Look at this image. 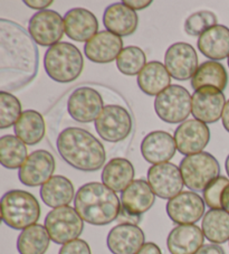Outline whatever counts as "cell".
I'll return each instance as SVG.
<instances>
[{
    "instance_id": "12",
    "label": "cell",
    "mask_w": 229,
    "mask_h": 254,
    "mask_svg": "<svg viewBox=\"0 0 229 254\" xmlns=\"http://www.w3.org/2000/svg\"><path fill=\"white\" fill-rule=\"evenodd\" d=\"M147 176L150 187L161 199L173 198L182 191L184 186L180 168L171 163L151 166Z\"/></svg>"
},
{
    "instance_id": "47",
    "label": "cell",
    "mask_w": 229,
    "mask_h": 254,
    "mask_svg": "<svg viewBox=\"0 0 229 254\" xmlns=\"http://www.w3.org/2000/svg\"><path fill=\"white\" fill-rule=\"evenodd\" d=\"M228 67H229V58H228Z\"/></svg>"
},
{
    "instance_id": "37",
    "label": "cell",
    "mask_w": 229,
    "mask_h": 254,
    "mask_svg": "<svg viewBox=\"0 0 229 254\" xmlns=\"http://www.w3.org/2000/svg\"><path fill=\"white\" fill-rule=\"evenodd\" d=\"M228 185L229 179L224 176H219L211 182L202 191V198L206 206L210 209H222V195Z\"/></svg>"
},
{
    "instance_id": "1",
    "label": "cell",
    "mask_w": 229,
    "mask_h": 254,
    "mask_svg": "<svg viewBox=\"0 0 229 254\" xmlns=\"http://www.w3.org/2000/svg\"><path fill=\"white\" fill-rule=\"evenodd\" d=\"M36 43L24 27L0 19V87L15 92L28 85L38 72Z\"/></svg>"
},
{
    "instance_id": "46",
    "label": "cell",
    "mask_w": 229,
    "mask_h": 254,
    "mask_svg": "<svg viewBox=\"0 0 229 254\" xmlns=\"http://www.w3.org/2000/svg\"><path fill=\"white\" fill-rule=\"evenodd\" d=\"M225 168H226V173H227L228 177H229V155L227 156L226 161H225Z\"/></svg>"
},
{
    "instance_id": "44",
    "label": "cell",
    "mask_w": 229,
    "mask_h": 254,
    "mask_svg": "<svg viewBox=\"0 0 229 254\" xmlns=\"http://www.w3.org/2000/svg\"><path fill=\"white\" fill-rule=\"evenodd\" d=\"M222 121H223V126H224L225 130H226L227 132H229V100L227 101L226 106H225Z\"/></svg>"
},
{
    "instance_id": "45",
    "label": "cell",
    "mask_w": 229,
    "mask_h": 254,
    "mask_svg": "<svg viewBox=\"0 0 229 254\" xmlns=\"http://www.w3.org/2000/svg\"><path fill=\"white\" fill-rule=\"evenodd\" d=\"M222 207L225 211L229 213V185L225 188L222 195Z\"/></svg>"
},
{
    "instance_id": "3",
    "label": "cell",
    "mask_w": 229,
    "mask_h": 254,
    "mask_svg": "<svg viewBox=\"0 0 229 254\" xmlns=\"http://www.w3.org/2000/svg\"><path fill=\"white\" fill-rule=\"evenodd\" d=\"M74 208L91 225L104 226L117 220L121 199L103 183H87L75 195Z\"/></svg>"
},
{
    "instance_id": "41",
    "label": "cell",
    "mask_w": 229,
    "mask_h": 254,
    "mask_svg": "<svg viewBox=\"0 0 229 254\" xmlns=\"http://www.w3.org/2000/svg\"><path fill=\"white\" fill-rule=\"evenodd\" d=\"M24 3L27 7L32 8V9H37L39 11H42L46 10V8L50 7L53 1L52 0H41V1H38V0H25Z\"/></svg>"
},
{
    "instance_id": "28",
    "label": "cell",
    "mask_w": 229,
    "mask_h": 254,
    "mask_svg": "<svg viewBox=\"0 0 229 254\" xmlns=\"http://www.w3.org/2000/svg\"><path fill=\"white\" fill-rule=\"evenodd\" d=\"M135 169L130 160L125 158H113L104 166L102 183L115 192H122L133 182Z\"/></svg>"
},
{
    "instance_id": "39",
    "label": "cell",
    "mask_w": 229,
    "mask_h": 254,
    "mask_svg": "<svg viewBox=\"0 0 229 254\" xmlns=\"http://www.w3.org/2000/svg\"><path fill=\"white\" fill-rule=\"evenodd\" d=\"M116 221L120 222V224L138 225L141 222V216H136V215H133V214H130L121 206V211H120V214H118V217Z\"/></svg>"
},
{
    "instance_id": "17",
    "label": "cell",
    "mask_w": 229,
    "mask_h": 254,
    "mask_svg": "<svg viewBox=\"0 0 229 254\" xmlns=\"http://www.w3.org/2000/svg\"><path fill=\"white\" fill-rule=\"evenodd\" d=\"M226 98L223 91L213 86H204L192 94V116L204 124H215L223 117Z\"/></svg>"
},
{
    "instance_id": "6",
    "label": "cell",
    "mask_w": 229,
    "mask_h": 254,
    "mask_svg": "<svg viewBox=\"0 0 229 254\" xmlns=\"http://www.w3.org/2000/svg\"><path fill=\"white\" fill-rule=\"evenodd\" d=\"M179 168L184 186L195 192L204 191L205 188L219 177L220 174L218 160L209 152L205 151L184 157Z\"/></svg>"
},
{
    "instance_id": "38",
    "label": "cell",
    "mask_w": 229,
    "mask_h": 254,
    "mask_svg": "<svg viewBox=\"0 0 229 254\" xmlns=\"http://www.w3.org/2000/svg\"><path fill=\"white\" fill-rule=\"evenodd\" d=\"M58 254H92V251L86 241L77 239L61 245Z\"/></svg>"
},
{
    "instance_id": "43",
    "label": "cell",
    "mask_w": 229,
    "mask_h": 254,
    "mask_svg": "<svg viewBox=\"0 0 229 254\" xmlns=\"http://www.w3.org/2000/svg\"><path fill=\"white\" fill-rule=\"evenodd\" d=\"M136 254H162L160 248L156 243L148 242L145 243L140 251Z\"/></svg>"
},
{
    "instance_id": "16",
    "label": "cell",
    "mask_w": 229,
    "mask_h": 254,
    "mask_svg": "<svg viewBox=\"0 0 229 254\" xmlns=\"http://www.w3.org/2000/svg\"><path fill=\"white\" fill-rule=\"evenodd\" d=\"M56 163L50 151L39 149L32 152L18 172L20 183L28 187L43 186L53 177Z\"/></svg>"
},
{
    "instance_id": "26",
    "label": "cell",
    "mask_w": 229,
    "mask_h": 254,
    "mask_svg": "<svg viewBox=\"0 0 229 254\" xmlns=\"http://www.w3.org/2000/svg\"><path fill=\"white\" fill-rule=\"evenodd\" d=\"M39 194L45 205L53 209L68 206L76 195L73 183L61 175L53 176L50 181L44 184L39 190Z\"/></svg>"
},
{
    "instance_id": "36",
    "label": "cell",
    "mask_w": 229,
    "mask_h": 254,
    "mask_svg": "<svg viewBox=\"0 0 229 254\" xmlns=\"http://www.w3.org/2000/svg\"><path fill=\"white\" fill-rule=\"evenodd\" d=\"M217 25V16L213 11L200 10L193 12L186 19L184 32L190 36H201L206 30Z\"/></svg>"
},
{
    "instance_id": "2",
    "label": "cell",
    "mask_w": 229,
    "mask_h": 254,
    "mask_svg": "<svg viewBox=\"0 0 229 254\" xmlns=\"http://www.w3.org/2000/svg\"><path fill=\"white\" fill-rule=\"evenodd\" d=\"M56 147L66 163L81 172L92 173L101 169L107 160L104 146L85 129L69 127L59 133Z\"/></svg>"
},
{
    "instance_id": "18",
    "label": "cell",
    "mask_w": 229,
    "mask_h": 254,
    "mask_svg": "<svg viewBox=\"0 0 229 254\" xmlns=\"http://www.w3.org/2000/svg\"><path fill=\"white\" fill-rule=\"evenodd\" d=\"M177 151L174 138L169 132L156 130L148 133L141 142V154L149 164L159 165L168 163Z\"/></svg>"
},
{
    "instance_id": "20",
    "label": "cell",
    "mask_w": 229,
    "mask_h": 254,
    "mask_svg": "<svg viewBox=\"0 0 229 254\" xmlns=\"http://www.w3.org/2000/svg\"><path fill=\"white\" fill-rule=\"evenodd\" d=\"M145 244V234L138 225L118 224L109 232L107 245L112 254H136Z\"/></svg>"
},
{
    "instance_id": "24",
    "label": "cell",
    "mask_w": 229,
    "mask_h": 254,
    "mask_svg": "<svg viewBox=\"0 0 229 254\" xmlns=\"http://www.w3.org/2000/svg\"><path fill=\"white\" fill-rule=\"evenodd\" d=\"M103 24L107 30L117 36H130L138 28L139 17L123 2H116L105 8Z\"/></svg>"
},
{
    "instance_id": "32",
    "label": "cell",
    "mask_w": 229,
    "mask_h": 254,
    "mask_svg": "<svg viewBox=\"0 0 229 254\" xmlns=\"http://www.w3.org/2000/svg\"><path fill=\"white\" fill-rule=\"evenodd\" d=\"M51 241L45 226L34 224L21 231L17 239V250L19 254H45Z\"/></svg>"
},
{
    "instance_id": "14",
    "label": "cell",
    "mask_w": 229,
    "mask_h": 254,
    "mask_svg": "<svg viewBox=\"0 0 229 254\" xmlns=\"http://www.w3.org/2000/svg\"><path fill=\"white\" fill-rule=\"evenodd\" d=\"M165 66L175 80L187 81L192 78L199 67L197 52L190 44L174 43L166 52Z\"/></svg>"
},
{
    "instance_id": "35",
    "label": "cell",
    "mask_w": 229,
    "mask_h": 254,
    "mask_svg": "<svg viewBox=\"0 0 229 254\" xmlns=\"http://www.w3.org/2000/svg\"><path fill=\"white\" fill-rule=\"evenodd\" d=\"M21 113L20 101L9 92H0V129L15 126Z\"/></svg>"
},
{
    "instance_id": "23",
    "label": "cell",
    "mask_w": 229,
    "mask_h": 254,
    "mask_svg": "<svg viewBox=\"0 0 229 254\" xmlns=\"http://www.w3.org/2000/svg\"><path fill=\"white\" fill-rule=\"evenodd\" d=\"M205 235L195 224L178 225L170 231L167 248L171 254H195L204 245Z\"/></svg>"
},
{
    "instance_id": "27",
    "label": "cell",
    "mask_w": 229,
    "mask_h": 254,
    "mask_svg": "<svg viewBox=\"0 0 229 254\" xmlns=\"http://www.w3.org/2000/svg\"><path fill=\"white\" fill-rule=\"evenodd\" d=\"M136 81L144 94L157 96L171 85V75L165 64L158 61H151L140 72Z\"/></svg>"
},
{
    "instance_id": "11",
    "label": "cell",
    "mask_w": 229,
    "mask_h": 254,
    "mask_svg": "<svg viewBox=\"0 0 229 254\" xmlns=\"http://www.w3.org/2000/svg\"><path fill=\"white\" fill-rule=\"evenodd\" d=\"M103 109L102 96L90 86H81L74 90L67 101L69 116L80 124L95 122Z\"/></svg>"
},
{
    "instance_id": "31",
    "label": "cell",
    "mask_w": 229,
    "mask_h": 254,
    "mask_svg": "<svg viewBox=\"0 0 229 254\" xmlns=\"http://www.w3.org/2000/svg\"><path fill=\"white\" fill-rule=\"evenodd\" d=\"M201 230L205 238L214 244L229 241V213L225 209H209L202 217Z\"/></svg>"
},
{
    "instance_id": "10",
    "label": "cell",
    "mask_w": 229,
    "mask_h": 254,
    "mask_svg": "<svg viewBox=\"0 0 229 254\" xmlns=\"http://www.w3.org/2000/svg\"><path fill=\"white\" fill-rule=\"evenodd\" d=\"M28 33L38 45L54 46L64 36L65 23L63 17L57 11L50 9L38 11L29 20Z\"/></svg>"
},
{
    "instance_id": "29",
    "label": "cell",
    "mask_w": 229,
    "mask_h": 254,
    "mask_svg": "<svg viewBox=\"0 0 229 254\" xmlns=\"http://www.w3.org/2000/svg\"><path fill=\"white\" fill-rule=\"evenodd\" d=\"M16 137L28 146L41 142L46 133V125L43 116L36 110H26L21 113L14 126Z\"/></svg>"
},
{
    "instance_id": "19",
    "label": "cell",
    "mask_w": 229,
    "mask_h": 254,
    "mask_svg": "<svg viewBox=\"0 0 229 254\" xmlns=\"http://www.w3.org/2000/svg\"><path fill=\"white\" fill-rule=\"evenodd\" d=\"M123 50L120 36L109 30H102L85 43L84 53L91 62L98 64L111 63L118 58Z\"/></svg>"
},
{
    "instance_id": "9",
    "label": "cell",
    "mask_w": 229,
    "mask_h": 254,
    "mask_svg": "<svg viewBox=\"0 0 229 254\" xmlns=\"http://www.w3.org/2000/svg\"><path fill=\"white\" fill-rule=\"evenodd\" d=\"M95 129L101 139L108 142H120L125 140L132 131V118L125 108L117 104L104 107L98 119Z\"/></svg>"
},
{
    "instance_id": "13",
    "label": "cell",
    "mask_w": 229,
    "mask_h": 254,
    "mask_svg": "<svg viewBox=\"0 0 229 254\" xmlns=\"http://www.w3.org/2000/svg\"><path fill=\"white\" fill-rule=\"evenodd\" d=\"M206 204L195 191H181L167 203V214L178 225L195 224L205 215Z\"/></svg>"
},
{
    "instance_id": "30",
    "label": "cell",
    "mask_w": 229,
    "mask_h": 254,
    "mask_svg": "<svg viewBox=\"0 0 229 254\" xmlns=\"http://www.w3.org/2000/svg\"><path fill=\"white\" fill-rule=\"evenodd\" d=\"M228 74L223 64L215 61L202 63L191 78V87L195 91L204 86H213L220 91L226 89Z\"/></svg>"
},
{
    "instance_id": "5",
    "label": "cell",
    "mask_w": 229,
    "mask_h": 254,
    "mask_svg": "<svg viewBox=\"0 0 229 254\" xmlns=\"http://www.w3.org/2000/svg\"><path fill=\"white\" fill-rule=\"evenodd\" d=\"M41 217V205L29 191L12 190L1 198V220L12 230H25Z\"/></svg>"
},
{
    "instance_id": "8",
    "label": "cell",
    "mask_w": 229,
    "mask_h": 254,
    "mask_svg": "<svg viewBox=\"0 0 229 254\" xmlns=\"http://www.w3.org/2000/svg\"><path fill=\"white\" fill-rule=\"evenodd\" d=\"M53 242L64 245L77 240L84 230V221L76 209L63 206L52 209L45 217V225Z\"/></svg>"
},
{
    "instance_id": "21",
    "label": "cell",
    "mask_w": 229,
    "mask_h": 254,
    "mask_svg": "<svg viewBox=\"0 0 229 254\" xmlns=\"http://www.w3.org/2000/svg\"><path fill=\"white\" fill-rule=\"evenodd\" d=\"M65 34L74 42L87 43L98 34L99 21L93 12L85 8H73L64 16Z\"/></svg>"
},
{
    "instance_id": "40",
    "label": "cell",
    "mask_w": 229,
    "mask_h": 254,
    "mask_svg": "<svg viewBox=\"0 0 229 254\" xmlns=\"http://www.w3.org/2000/svg\"><path fill=\"white\" fill-rule=\"evenodd\" d=\"M195 254H226L225 250L218 244H204Z\"/></svg>"
},
{
    "instance_id": "42",
    "label": "cell",
    "mask_w": 229,
    "mask_h": 254,
    "mask_svg": "<svg viewBox=\"0 0 229 254\" xmlns=\"http://www.w3.org/2000/svg\"><path fill=\"white\" fill-rule=\"evenodd\" d=\"M123 3L129 8H131V9L136 11V10H142L144 8L149 7L152 3V1L151 0H139V1L138 0H125V1H123Z\"/></svg>"
},
{
    "instance_id": "15",
    "label": "cell",
    "mask_w": 229,
    "mask_h": 254,
    "mask_svg": "<svg viewBox=\"0 0 229 254\" xmlns=\"http://www.w3.org/2000/svg\"><path fill=\"white\" fill-rule=\"evenodd\" d=\"M173 138L177 150L187 157L202 152L209 143L210 130L204 122L188 119L177 127Z\"/></svg>"
},
{
    "instance_id": "33",
    "label": "cell",
    "mask_w": 229,
    "mask_h": 254,
    "mask_svg": "<svg viewBox=\"0 0 229 254\" xmlns=\"http://www.w3.org/2000/svg\"><path fill=\"white\" fill-rule=\"evenodd\" d=\"M28 158V149L16 135L6 134L0 138V163L7 169H18Z\"/></svg>"
},
{
    "instance_id": "7",
    "label": "cell",
    "mask_w": 229,
    "mask_h": 254,
    "mask_svg": "<svg viewBox=\"0 0 229 254\" xmlns=\"http://www.w3.org/2000/svg\"><path fill=\"white\" fill-rule=\"evenodd\" d=\"M155 110L166 124H182L192 111V95L186 87L172 84L156 96Z\"/></svg>"
},
{
    "instance_id": "4",
    "label": "cell",
    "mask_w": 229,
    "mask_h": 254,
    "mask_svg": "<svg viewBox=\"0 0 229 254\" xmlns=\"http://www.w3.org/2000/svg\"><path fill=\"white\" fill-rule=\"evenodd\" d=\"M44 67L53 81L70 83L80 77L84 60L76 46L67 42H59L46 51Z\"/></svg>"
},
{
    "instance_id": "25",
    "label": "cell",
    "mask_w": 229,
    "mask_h": 254,
    "mask_svg": "<svg viewBox=\"0 0 229 254\" xmlns=\"http://www.w3.org/2000/svg\"><path fill=\"white\" fill-rule=\"evenodd\" d=\"M198 50L215 62L229 58V28L216 25L198 38Z\"/></svg>"
},
{
    "instance_id": "34",
    "label": "cell",
    "mask_w": 229,
    "mask_h": 254,
    "mask_svg": "<svg viewBox=\"0 0 229 254\" xmlns=\"http://www.w3.org/2000/svg\"><path fill=\"white\" fill-rule=\"evenodd\" d=\"M147 65V56L138 46H126L122 50L116 59V66L122 74L127 76H134Z\"/></svg>"
},
{
    "instance_id": "22",
    "label": "cell",
    "mask_w": 229,
    "mask_h": 254,
    "mask_svg": "<svg viewBox=\"0 0 229 254\" xmlns=\"http://www.w3.org/2000/svg\"><path fill=\"white\" fill-rule=\"evenodd\" d=\"M156 194L144 179H135L121 194V206L126 212L142 216L153 206Z\"/></svg>"
}]
</instances>
